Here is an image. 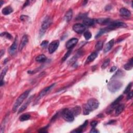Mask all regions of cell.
<instances>
[{"label":"cell","mask_w":133,"mask_h":133,"mask_svg":"<svg viewBox=\"0 0 133 133\" xmlns=\"http://www.w3.org/2000/svg\"><path fill=\"white\" fill-rule=\"evenodd\" d=\"M99 106V103L96 99L91 98L88 100L84 107L83 113L84 115H89L91 111L97 109Z\"/></svg>","instance_id":"obj_1"},{"label":"cell","mask_w":133,"mask_h":133,"mask_svg":"<svg viewBox=\"0 0 133 133\" xmlns=\"http://www.w3.org/2000/svg\"><path fill=\"white\" fill-rule=\"evenodd\" d=\"M30 91L31 90H27L26 91H24V92L16 100L12 109V111L14 112V113L17 111V110L19 108V107L21 106V104L23 103L24 101L28 97V95H29V94L30 93Z\"/></svg>","instance_id":"obj_2"},{"label":"cell","mask_w":133,"mask_h":133,"mask_svg":"<svg viewBox=\"0 0 133 133\" xmlns=\"http://www.w3.org/2000/svg\"><path fill=\"white\" fill-rule=\"evenodd\" d=\"M123 86L121 81L113 79L108 84V88L111 93H115L118 91Z\"/></svg>","instance_id":"obj_3"},{"label":"cell","mask_w":133,"mask_h":133,"mask_svg":"<svg viewBox=\"0 0 133 133\" xmlns=\"http://www.w3.org/2000/svg\"><path fill=\"white\" fill-rule=\"evenodd\" d=\"M62 118L66 121L68 122H72L74 120V116L72 112L69 109H65L62 111Z\"/></svg>","instance_id":"obj_4"},{"label":"cell","mask_w":133,"mask_h":133,"mask_svg":"<svg viewBox=\"0 0 133 133\" xmlns=\"http://www.w3.org/2000/svg\"><path fill=\"white\" fill-rule=\"evenodd\" d=\"M52 20L49 16H46L44 19L42 21V25H41V28L40 30V34H44L45 31L48 29V28L52 24Z\"/></svg>","instance_id":"obj_5"},{"label":"cell","mask_w":133,"mask_h":133,"mask_svg":"<svg viewBox=\"0 0 133 133\" xmlns=\"http://www.w3.org/2000/svg\"><path fill=\"white\" fill-rule=\"evenodd\" d=\"M109 29L111 30H115L117 28H126L127 27V25L126 24L122 23V22L120 21H113V22H111V23L108 26Z\"/></svg>","instance_id":"obj_6"},{"label":"cell","mask_w":133,"mask_h":133,"mask_svg":"<svg viewBox=\"0 0 133 133\" xmlns=\"http://www.w3.org/2000/svg\"><path fill=\"white\" fill-rule=\"evenodd\" d=\"M55 84H53L52 85H50V86L46 87L45 88H44V90H43L42 91H41L39 95H38L37 98L36 99V103L38 102V101H39L41 98H42L45 95H46L47 93H48L49 91H50V90H51L52 88L55 86Z\"/></svg>","instance_id":"obj_7"},{"label":"cell","mask_w":133,"mask_h":133,"mask_svg":"<svg viewBox=\"0 0 133 133\" xmlns=\"http://www.w3.org/2000/svg\"><path fill=\"white\" fill-rule=\"evenodd\" d=\"M72 28L75 32L78 34H82L84 32L85 29H86V27L84 24H76L73 25Z\"/></svg>","instance_id":"obj_8"},{"label":"cell","mask_w":133,"mask_h":133,"mask_svg":"<svg viewBox=\"0 0 133 133\" xmlns=\"http://www.w3.org/2000/svg\"><path fill=\"white\" fill-rule=\"evenodd\" d=\"M59 41L58 40L54 41L50 43L48 46V52L50 54H53L57 49L59 45Z\"/></svg>","instance_id":"obj_9"},{"label":"cell","mask_w":133,"mask_h":133,"mask_svg":"<svg viewBox=\"0 0 133 133\" xmlns=\"http://www.w3.org/2000/svg\"><path fill=\"white\" fill-rule=\"evenodd\" d=\"M78 41V39L77 38H72V39L69 40L66 44V48L68 49H72V48H73L77 45Z\"/></svg>","instance_id":"obj_10"},{"label":"cell","mask_w":133,"mask_h":133,"mask_svg":"<svg viewBox=\"0 0 133 133\" xmlns=\"http://www.w3.org/2000/svg\"><path fill=\"white\" fill-rule=\"evenodd\" d=\"M18 46V36H16L15 39L14 40V41L13 43L12 44V45L10 47V48L9 49V53L11 55H14L17 50V47Z\"/></svg>","instance_id":"obj_11"},{"label":"cell","mask_w":133,"mask_h":133,"mask_svg":"<svg viewBox=\"0 0 133 133\" xmlns=\"http://www.w3.org/2000/svg\"><path fill=\"white\" fill-rule=\"evenodd\" d=\"M28 42V38L27 35H24V36L22 37V39L21 41V42L19 46V50L21 51L23 49L24 47L27 45V44Z\"/></svg>","instance_id":"obj_12"},{"label":"cell","mask_w":133,"mask_h":133,"mask_svg":"<svg viewBox=\"0 0 133 133\" xmlns=\"http://www.w3.org/2000/svg\"><path fill=\"white\" fill-rule=\"evenodd\" d=\"M98 56V53L97 52H93L88 57L86 60L85 61V65H87L90 64V63L93 61Z\"/></svg>","instance_id":"obj_13"},{"label":"cell","mask_w":133,"mask_h":133,"mask_svg":"<svg viewBox=\"0 0 133 133\" xmlns=\"http://www.w3.org/2000/svg\"><path fill=\"white\" fill-rule=\"evenodd\" d=\"M120 13L122 16L129 17L131 16V12L130 11L126 8H121L120 9Z\"/></svg>","instance_id":"obj_14"},{"label":"cell","mask_w":133,"mask_h":133,"mask_svg":"<svg viewBox=\"0 0 133 133\" xmlns=\"http://www.w3.org/2000/svg\"><path fill=\"white\" fill-rule=\"evenodd\" d=\"M114 42H115V41H114V39H112L111 40H110L108 43H107L106 44L105 46L104 47V53H107L108 52H109V50H111V49L112 48V47L113 46Z\"/></svg>","instance_id":"obj_15"},{"label":"cell","mask_w":133,"mask_h":133,"mask_svg":"<svg viewBox=\"0 0 133 133\" xmlns=\"http://www.w3.org/2000/svg\"><path fill=\"white\" fill-rule=\"evenodd\" d=\"M111 31V30L108 27L103 28V29H101V30H100L99 31V32H98L97 34H96V36H95V39H97V38L99 37L100 36H102V35L105 34L106 33L109 32Z\"/></svg>","instance_id":"obj_16"},{"label":"cell","mask_w":133,"mask_h":133,"mask_svg":"<svg viewBox=\"0 0 133 133\" xmlns=\"http://www.w3.org/2000/svg\"><path fill=\"white\" fill-rule=\"evenodd\" d=\"M95 23V20L93 19H91V18H85L83 19V24L85 26H91L94 25Z\"/></svg>","instance_id":"obj_17"},{"label":"cell","mask_w":133,"mask_h":133,"mask_svg":"<svg viewBox=\"0 0 133 133\" xmlns=\"http://www.w3.org/2000/svg\"><path fill=\"white\" fill-rule=\"evenodd\" d=\"M33 97V96H31L30 97V98L28 99V100L27 101V102L26 103H24L23 106H22L20 108H19V109L18 110V113H20L21 112H22L23 111H24L25 110V109H26V108H27V107L28 106V105H29V104L30 103V102L31 101V100H32V98Z\"/></svg>","instance_id":"obj_18"},{"label":"cell","mask_w":133,"mask_h":133,"mask_svg":"<svg viewBox=\"0 0 133 133\" xmlns=\"http://www.w3.org/2000/svg\"><path fill=\"white\" fill-rule=\"evenodd\" d=\"M13 12V9L10 6H6L4 8H3L2 10V12L3 15H8L11 14Z\"/></svg>","instance_id":"obj_19"},{"label":"cell","mask_w":133,"mask_h":133,"mask_svg":"<svg viewBox=\"0 0 133 133\" xmlns=\"http://www.w3.org/2000/svg\"><path fill=\"white\" fill-rule=\"evenodd\" d=\"M96 22L99 24L102 25L108 24V25L111 23L110 19L109 18H100L96 20Z\"/></svg>","instance_id":"obj_20"},{"label":"cell","mask_w":133,"mask_h":133,"mask_svg":"<svg viewBox=\"0 0 133 133\" xmlns=\"http://www.w3.org/2000/svg\"><path fill=\"white\" fill-rule=\"evenodd\" d=\"M125 108V105L124 104H120L119 105H118L115 109V115H120L124 110Z\"/></svg>","instance_id":"obj_21"},{"label":"cell","mask_w":133,"mask_h":133,"mask_svg":"<svg viewBox=\"0 0 133 133\" xmlns=\"http://www.w3.org/2000/svg\"><path fill=\"white\" fill-rule=\"evenodd\" d=\"M71 112H72L73 115H74V116H76L80 115L81 111V109L80 106H76L74 108H73L72 109L70 110Z\"/></svg>","instance_id":"obj_22"},{"label":"cell","mask_w":133,"mask_h":133,"mask_svg":"<svg viewBox=\"0 0 133 133\" xmlns=\"http://www.w3.org/2000/svg\"><path fill=\"white\" fill-rule=\"evenodd\" d=\"M133 67V58H131L127 64L124 65V68L126 70H131V69H132Z\"/></svg>","instance_id":"obj_23"},{"label":"cell","mask_w":133,"mask_h":133,"mask_svg":"<svg viewBox=\"0 0 133 133\" xmlns=\"http://www.w3.org/2000/svg\"><path fill=\"white\" fill-rule=\"evenodd\" d=\"M73 16V12L71 9H70L69 10L66 12L65 15V19L66 20L67 22H69L71 20Z\"/></svg>","instance_id":"obj_24"},{"label":"cell","mask_w":133,"mask_h":133,"mask_svg":"<svg viewBox=\"0 0 133 133\" xmlns=\"http://www.w3.org/2000/svg\"><path fill=\"white\" fill-rule=\"evenodd\" d=\"M8 69V68L7 67V66H6V67L3 69V70L2 71V72L1 73V84H1V86L3 85V84H4V82H3V79L4 78V77L5 76L6 72H7Z\"/></svg>","instance_id":"obj_25"},{"label":"cell","mask_w":133,"mask_h":133,"mask_svg":"<svg viewBox=\"0 0 133 133\" xmlns=\"http://www.w3.org/2000/svg\"><path fill=\"white\" fill-rule=\"evenodd\" d=\"M123 98V95H120L118 98L116 99L115 101H113V102L111 104V107L112 108H114L116 107V106L118 105V104L120 103V101H121L122 99Z\"/></svg>","instance_id":"obj_26"},{"label":"cell","mask_w":133,"mask_h":133,"mask_svg":"<svg viewBox=\"0 0 133 133\" xmlns=\"http://www.w3.org/2000/svg\"><path fill=\"white\" fill-rule=\"evenodd\" d=\"M46 57L43 54L37 56L36 58V61L39 62H44L46 60Z\"/></svg>","instance_id":"obj_27"},{"label":"cell","mask_w":133,"mask_h":133,"mask_svg":"<svg viewBox=\"0 0 133 133\" xmlns=\"http://www.w3.org/2000/svg\"><path fill=\"white\" fill-rule=\"evenodd\" d=\"M31 118V115L29 114H24V115H21L20 118L19 120L21 122L25 121H27V120H29Z\"/></svg>","instance_id":"obj_28"},{"label":"cell","mask_w":133,"mask_h":133,"mask_svg":"<svg viewBox=\"0 0 133 133\" xmlns=\"http://www.w3.org/2000/svg\"><path fill=\"white\" fill-rule=\"evenodd\" d=\"M103 47V41H99L95 45V49L97 51H100Z\"/></svg>","instance_id":"obj_29"},{"label":"cell","mask_w":133,"mask_h":133,"mask_svg":"<svg viewBox=\"0 0 133 133\" xmlns=\"http://www.w3.org/2000/svg\"><path fill=\"white\" fill-rule=\"evenodd\" d=\"M1 36L2 37H4L8 40H11L12 39V36L10 33L8 32H3L1 34Z\"/></svg>","instance_id":"obj_30"},{"label":"cell","mask_w":133,"mask_h":133,"mask_svg":"<svg viewBox=\"0 0 133 133\" xmlns=\"http://www.w3.org/2000/svg\"><path fill=\"white\" fill-rule=\"evenodd\" d=\"M110 59H106L105 61H104L103 64L102 65V66H101V68H102L103 69H106L108 66L110 64Z\"/></svg>","instance_id":"obj_31"},{"label":"cell","mask_w":133,"mask_h":133,"mask_svg":"<svg viewBox=\"0 0 133 133\" xmlns=\"http://www.w3.org/2000/svg\"><path fill=\"white\" fill-rule=\"evenodd\" d=\"M84 36L85 39L86 40H89L91 37L92 35H91V33L90 32V31H87L84 33Z\"/></svg>","instance_id":"obj_32"},{"label":"cell","mask_w":133,"mask_h":133,"mask_svg":"<svg viewBox=\"0 0 133 133\" xmlns=\"http://www.w3.org/2000/svg\"><path fill=\"white\" fill-rule=\"evenodd\" d=\"M71 52H72V49H69V50H68V51L66 53V54H65V56H64V57L62 58V61H65L69 57V56L70 55V54H71Z\"/></svg>","instance_id":"obj_33"},{"label":"cell","mask_w":133,"mask_h":133,"mask_svg":"<svg viewBox=\"0 0 133 133\" xmlns=\"http://www.w3.org/2000/svg\"><path fill=\"white\" fill-rule=\"evenodd\" d=\"M132 85H133V83H132V82H131V83H129L128 84V85H127V86H126L125 90L124 91V94H127V93H128L129 92V91H130L131 88L132 87Z\"/></svg>","instance_id":"obj_34"},{"label":"cell","mask_w":133,"mask_h":133,"mask_svg":"<svg viewBox=\"0 0 133 133\" xmlns=\"http://www.w3.org/2000/svg\"><path fill=\"white\" fill-rule=\"evenodd\" d=\"M48 42L47 41H43V42L41 44V46L43 47V48H45L46 46L48 45Z\"/></svg>","instance_id":"obj_35"},{"label":"cell","mask_w":133,"mask_h":133,"mask_svg":"<svg viewBox=\"0 0 133 133\" xmlns=\"http://www.w3.org/2000/svg\"><path fill=\"white\" fill-rule=\"evenodd\" d=\"M86 16H87L86 14H80V15H79V16L77 17V19H85V18H86Z\"/></svg>","instance_id":"obj_36"},{"label":"cell","mask_w":133,"mask_h":133,"mask_svg":"<svg viewBox=\"0 0 133 133\" xmlns=\"http://www.w3.org/2000/svg\"><path fill=\"white\" fill-rule=\"evenodd\" d=\"M87 125H88V121H87V120H86V121H85V122L83 123V124H82L81 126H80V128L83 129L84 128L86 127Z\"/></svg>","instance_id":"obj_37"},{"label":"cell","mask_w":133,"mask_h":133,"mask_svg":"<svg viewBox=\"0 0 133 133\" xmlns=\"http://www.w3.org/2000/svg\"><path fill=\"white\" fill-rule=\"evenodd\" d=\"M127 94H128V95L127 96V100H130L132 98V97H133V91H129V92Z\"/></svg>","instance_id":"obj_38"},{"label":"cell","mask_w":133,"mask_h":133,"mask_svg":"<svg viewBox=\"0 0 133 133\" xmlns=\"http://www.w3.org/2000/svg\"><path fill=\"white\" fill-rule=\"evenodd\" d=\"M98 124V122L96 121H93L91 122V125L93 128H95Z\"/></svg>","instance_id":"obj_39"},{"label":"cell","mask_w":133,"mask_h":133,"mask_svg":"<svg viewBox=\"0 0 133 133\" xmlns=\"http://www.w3.org/2000/svg\"><path fill=\"white\" fill-rule=\"evenodd\" d=\"M48 127V126H47L46 127H45L42 128H41L40 130L39 131V133H45V132H47V127Z\"/></svg>","instance_id":"obj_40"},{"label":"cell","mask_w":133,"mask_h":133,"mask_svg":"<svg viewBox=\"0 0 133 133\" xmlns=\"http://www.w3.org/2000/svg\"><path fill=\"white\" fill-rule=\"evenodd\" d=\"M82 132H83V129H82L81 128H78L76 129V130H74L73 131H72V132L73 133H82Z\"/></svg>","instance_id":"obj_41"},{"label":"cell","mask_w":133,"mask_h":133,"mask_svg":"<svg viewBox=\"0 0 133 133\" xmlns=\"http://www.w3.org/2000/svg\"><path fill=\"white\" fill-rule=\"evenodd\" d=\"M26 18H28V17L27 16H24V15H22L20 16V19L21 20H25Z\"/></svg>","instance_id":"obj_42"},{"label":"cell","mask_w":133,"mask_h":133,"mask_svg":"<svg viewBox=\"0 0 133 133\" xmlns=\"http://www.w3.org/2000/svg\"><path fill=\"white\" fill-rule=\"evenodd\" d=\"M116 69H117V67H116V66H113L112 67H111V68L110 69V72H113V71H115L116 70Z\"/></svg>","instance_id":"obj_43"},{"label":"cell","mask_w":133,"mask_h":133,"mask_svg":"<svg viewBox=\"0 0 133 133\" xmlns=\"http://www.w3.org/2000/svg\"><path fill=\"white\" fill-rule=\"evenodd\" d=\"M29 4H30V1H27L26 2L24 3V4L23 8L26 7V6H27L28 5H29Z\"/></svg>","instance_id":"obj_44"},{"label":"cell","mask_w":133,"mask_h":133,"mask_svg":"<svg viewBox=\"0 0 133 133\" xmlns=\"http://www.w3.org/2000/svg\"><path fill=\"white\" fill-rule=\"evenodd\" d=\"M111 8H112V7H111V6H110V5H107L105 8L106 11H109V10H110V9H111Z\"/></svg>","instance_id":"obj_45"},{"label":"cell","mask_w":133,"mask_h":133,"mask_svg":"<svg viewBox=\"0 0 133 133\" xmlns=\"http://www.w3.org/2000/svg\"><path fill=\"white\" fill-rule=\"evenodd\" d=\"M98 132H99L98 131H97L96 129L95 128H93L90 131V133H98Z\"/></svg>","instance_id":"obj_46"},{"label":"cell","mask_w":133,"mask_h":133,"mask_svg":"<svg viewBox=\"0 0 133 133\" xmlns=\"http://www.w3.org/2000/svg\"><path fill=\"white\" fill-rule=\"evenodd\" d=\"M115 122V120H111V121H109V122L108 123V124H112Z\"/></svg>","instance_id":"obj_47"},{"label":"cell","mask_w":133,"mask_h":133,"mask_svg":"<svg viewBox=\"0 0 133 133\" xmlns=\"http://www.w3.org/2000/svg\"><path fill=\"white\" fill-rule=\"evenodd\" d=\"M4 2H3V1H0V6H2V5H3V3H4Z\"/></svg>","instance_id":"obj_48"},{"label":"cell","mask_w":133,"mask_h":133,"mask_svg":"<svg viewBox=\"0 0 133 133\" xmlns=\"http://www.w3.org/2000/svg\"><path fill=\"white\" fill-rule=\"evenodd\" d=\"M88 2V1H84L83 2V5H85L86 4V3Z\"/></svg>","instance_id":"obj_49"},{"label":"cell","mask_w":133,"mask_h":133,"mask_svg":"<svg viewBox=\"0 0 133 133\" xmlns=\"http://www.w3.org/2000/svg\"><path fill=\"white\" fill-rule=\"evenodd\" d=\"M7 60H8V59H6L5 60H4V64H6V62H7Z\"/></svg>","instance_id":"obj_50"}]
</instances>
